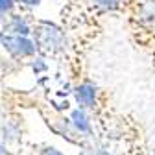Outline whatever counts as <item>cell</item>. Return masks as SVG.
Here are the masks:
<instances>
[]
</instances>
